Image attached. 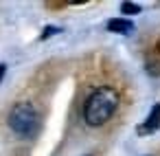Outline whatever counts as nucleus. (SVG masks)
Instances as JSON below:
<instances>
[{
    "label": "nucleus",
    "instance_id": "2",
    "mask_svg": "<svg viewBox=\"0 0 160 156\" xmlns=\"http://www.w3.org/2000/svg\"><path fill=\"white\" fill-rule=\"evenodd\" d=\"M9 125L16 134L31 138V136H35V132L40 127V114L33 108V103H27V101L16 103L13 110L9 112Z\"/></svg>",
    "mask_w": 160,
    "mask_h": 156
},
{
    "label": "nucleus",
    "instance_id": "6",
    "mask_svg": "<svg viewBox=\"0 0 160 156\" xmlns=\"http://www.w3.org/2000/svg\"><path fill=\"white\" fill-rule=\"evenodd\" d=\"M5 68H7L5 64H0V79H2V77H5Z\"/></svg>",
    "mask_w": 160,
    "mask_h": 156
},
{
    "label": "nucleus",
    "instance_id": "5",
    "mask_svg": "<svg viewBox=\"0 0 160 156\" xmlns=\"http://www.w3.org/2000/svg\"><path fill=\"white\" fill-rule=\"evenodd\" d=\"M121 11H123L125 16H129V13H138L140 7H138L136 3H123V5H121Z\"/></svg>",
    "mask_w": 160,
    "mask_h": 156
},
{
    "label": "nucleus",
    "instance_id": "1",
    "mask_svg": "<svg viewBox=\"0 0 160 156\" xmlns=\"http://www.w3.org/2000/svg\"><path fill=\"white\" fill-rule=\"evenodd\" d=\"M118 108V92L112 86H99L83 103V119L88 125L99 127L112 119Z\"/></svg>",
    "mask_w": 160,
    "mask_h": 156
},
{
    "label": "nucleus",
    "instance_id": "4",
    "mask_svg": "<svg viewBox=\"0 0 160 156\" xmlns=\"http://www.w3.org/2000/svg\"><path fill=\"white\" fill-rule=\"evenodd\" d=\"M108 31H112V33H132L134 31V24H132V20L114 18V20L108 22Z\"/></svg>",
    "mask_w": 160,
    "mask_h": 156
},
{
    "label": "nucleus",
    "instance_id": "3",
    "mask_svg": "<svg viewBox=\"0 0 160 156\" xmlns=\"http://www.w3.org/2000/svg\"><path fill=\"white\" fill-rule=\"evenodd\" d=\"M158 127H160V103H156V106L151 108V112H149V117H147L145 125L140 127V134H147V132H156Z\"/></svg>",
    "mask_w": 160,
    "mask_h": 156
}]
</instances>
